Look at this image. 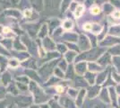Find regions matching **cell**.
I'll list each match as a JSON object with an SVG mask.
<instances>
[{
	"label": "cell",
	"mask_w": 120,
	"mask_h": 108,
	"mask_svg": "<svg viewBox=\"0 0 120 108\" xmlns=\"http://www.w3.org/2000/svg\"><path fill=\"white\" fill-rule=\"evenodd\" d=\"M108 75V73L107 71H105L104 69L103 70H101L100 72H99V74L96 76V83L99 85V84H102V83L106 82V80H107V76Z\"/></svg>",
	"instance_id": "cell-4"
},
{
	"label": "cell",
	"mask_w": 120,
	"mask_h": 108,
	"mask_svg": "<svg viewBox=\"0 0 120 108\" xmlns=\"http://www.w3.org/2000/svg\"><path fill=\"white\" fill-rule=\"evenodd\" d=\"M112 78L114 79V81L116 83H119L120 84V73H118L116 70H114L112 73Z\"/></svg>",
	"instance_id": "cell-12"
},
{
	"label": "cell",
	"mask_w": 120,
	"mask_h": 108,
	"mask_svg": "<svg viewBox=\"0 0 120 108\" xmlns=\"http://www.w3.org/2000/svg\"><path fill=\"white\" fill-rule=\"evenodd\" d=\"M82 13H83V6L81 5H78L77 8H76L75 11V16L77 17V18H79V17L82 15Z\"/></svg>",
	"instance_id": "cell-10"
},
{
	"label": "cell",
	"mask_w": 120,
	"mask_h": 108,
	"mask_svg": "<svg viewBox=\"0 0 120 108\" xmlns=\"http://www.w3.org/2000/svg\"><path fill=\"white\" fill-rule=\"evenodd\" d=\"M55 75H56V77H64V76H65V74H64V71L60 68H56V69H55Z\"/></svg>",
	"instance_id": "cell-13"
},
{
	"label": "cell",
	"mask_w": 120,
	"mask_h": 108,
	"mask_svg": "<svg viewBox=\"0 0 120 108\" xmlns=\"http://www.w3.org/2000/svg\"><path fill=\"white\" fill-rule=\"evenodd\" d=\"M104 68L102 66H100L98 62H89L88 63V70L90 72H100L101 70H103Z\"/></svg>",
	"instance_id": "cell-3"
},
{
	"label": "cell",
	"mask_w": 120,
	"mask_h": 108,
	"mask_svg": "<svg viewBox=\"0 0 120 108\" xmlns=\"http://www.w3.org/2000/svg\"><path fill=\"white\" fill-rule=\"evenodd\" d=\"M96 75L94 72H87V73H85L84 75V79L87 81V82L89 83L90 85H93L94 83L96 82Z\"/></svg>",
	"instance_id": "cell-5"
},
{
	"label": "cell",
	"mask_w": 120,
	"mask_h": 108,
	"mask_svg": "<svg viewBox=\"0 0 120 108\" xmlns=\"http://www.w3.org/2000/svg\"><path fill=\"white\" fill-rule=\"evenodd\" d=\"M24 16H27V17H30V16H31V11H30V10H26L24 12Z\"/></svg>",
	"instance_id": "cell-19"
},
{
	"label": "cell",
	"mask_w": 120,
	"mask_h": 108,
	"mask_svg": "<svg viewBox=\"0 0 120 108\" xmlns=\"http://www.w3.org/2000/svg\"><path fill=\"white\" fill-rule=\"evenodd\" d=\"M109 97H110V103L112 104V105H114V107H117L116 104H118L117 103V99L118 97H116L117 93L116 91V88H113V87H109Z\"/></svg>",
	"instance_id": "cell-2"
},
{
	"label": "cell",
	"mask_w": 120,
	"mask_h": 108,
	"mask_svg": "<svg viewBox=\"0 0 120 108\" xmlns=\"http://www.w3.org/2000/svg\"><path fill=\"white\" fill-rule=\"evenodd\" d=\"M100 13V8L98 7V6H93L92 8H91V14H93V15H98Z\"/></svg>",
	"instance_id": "cell-15"
},
{
	"label": "cell",
	"mask_w": 120,
	"mask_h": 108,
	"mask_svg": "<svg viewBox=\"0 0 120 108\" xmlns=\"http://www.w3.org/2000/svg\"><path fill=\"white\" fill-rule=\"evenodd\" d=\"M68 94L71 96V97L75 98V96H77L78 91H77L76 89H69V90H68Z\"/></svg>",
	"instance_id": "cell-14"
},
{
	"label": "cell",
	"mask_w": 120,
	"mask_h": 108,
	"mask_svg": "<svg viewBox=\"0 0 120 108\" xmlns=\"http://www.w3.org/2000/svg\"><path fill=\"white\" fill-rule=\"evenodd\" d=\"M113 16H114V18H116V19H119L120 18V12L119 11H116L115 13L113 14Z\"/></svg>",
	"instance_id": "cell-18"
},
{
	"label": "cell",
	"mask_w": 120,
	"mask_h": 108,
	"mask_svg": "<svg viewBox=\"0 0 120 108\" xmlns=\"http://www.w3.org/2000/svg\"><path fill=\"white\" fill-rule=\"evenodd\" d=\"M20 65V61L18 60H15V59H12L8 61V66L12 68H16L19 67Z\"/></svg>",
	"instance_id": "cell-9"
},
{
	"label": "cell",
	"mask_w": 120,
	"mask_h": 108,
	"mask_svg": "<svg viewBox=\"0 0 120 108\" xmlns=\"http://www.w3.org/2000/svg\"><path fill=\"white\" fill-rule=\"evenodd\" d=\"M55 88H56V93L61 94V93L64 92V87H63V86H56Z\"/></svg>",
	"instance_id": "cell-16"
},
{
	"label": "cell",
	"mask_w": 120,
	"mask_h": 108,
	"mask_svg": "<svg viewBox=\"0 0 120 108\" xmlns=\"http://www.w3.org/2000/svg\"><path fill=\"white\" fill-rule=\"evenodd\" d=\"M98 63L100 64V66H102V67H104V66H108L109 64L111 63V59H110V56H109L108 54L107 55H104V56H102L100 58V60H98Z\"/></svg>",
	"instance_id": "cell-7"
},
{
	"label": "cell",
	"mask_w": 120,
	"mask_h": 108,
	"mask_svg": "<svg viewBox=\"0 0 120 108\" xmlns=\"http://www.w3.org/2000/svg\"><path fill=\"white\" fill-rule=\"evenodd\" d=\"M72 27H73V23L70 20H65L63 23V28L65 30H70L72 29Z\"/></svg>",
	"instance_id": "cell-11"
},
{
	"label": "cell",
	"mask_w": 120,
	"mask_h": 108,
	"mask_svg": "<svg viewBox=\"0 0 120 108\" xmlns=\"http://www.w3.org/2000/svg\"><path fill=\"white\" fill-rule=\"evenodd\" d=\"M112 64L114 65L116 70L120 73V57L115 56L114 58H112Z\"/></svg>",
	"instance_id": "cell-8"
},
{
	"label": "cell",
	"mask_w": 120,
	"mask_h": 108,
	"mask_svg": "<svg viewBox=\"0 0 120 108\" xmlns=\"http://www.w3.org/2000/svg\"><path fill=\"white\" fill-rule=\"evenodd\" d=\"M116 91L117 93V95L120 96V84H118L117 86H116Z\"/></svg>",
	"instance_id": "cell-20"
},
{
	"label": "cell",
	"mask_w": 120,
	"mask_h": 108,
	"mask_svg": "<svg viewBox=\"0 0 120 108\" xmlns=\"http://www.w3.org/2000/svg\"><path fill=\"white\" fill-rule=\"evenodd\" d=\"M83 28H84L85 31H90L92 29V25L90 24H84Z\"/></svg>",
	"instance_id": "cell-17"
},
{
	"label": "cell",
	"mask_w": 120,
	"mask_h": 108,
	"mask_svg": "<svg viewBox=\"0 0 120 108\" xmlns=\"http://www.w3.org/2000/svg\"><path fill=\"white\" fill-rule=\"evenodd\" d=\"M88 70V63H86L84 61H80L78 62L76 65H75V71L80 75V76H82L84 75L85 72Z\"/></svg>",
	"instance_id": "cell-1"
},
{
	"label": "cell",
	"mask_w": 120,
	"mask_h": 108,
	"mask_svg": "<svg viewBox=\"0 0 120 108\" xmlns=\"http://www.w3.org/2000/svg\"><path fill=\"white\" fill-rule=\"evenodd\" d=\"M100 99L105 104H110V97H109V92L107 88L102 89V91L100 93Z\"/></svg>",
	"instance_id": "cell-6"
}]
</instances>
